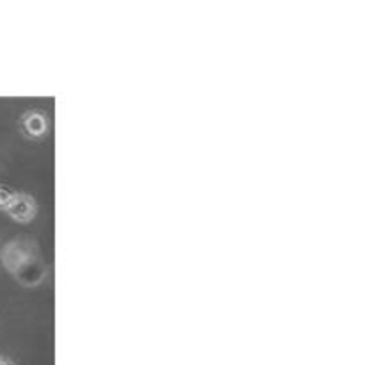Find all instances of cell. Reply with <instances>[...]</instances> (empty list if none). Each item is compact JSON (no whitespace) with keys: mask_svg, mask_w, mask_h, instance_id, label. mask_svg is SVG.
<instances>
[{"mask_svg":"<svg viewBox=\"0 0 365 365\" xmlns=\"http://www.w3.org/2000/svg\"><path fill=\"white\" fill-rule=\"evenodd\" d=\"M0 259H2L4 267L14 274L20 285L36 287L45 278L46 269L39 260L38 250L25 239H14L7 242L0 252Z\"/></svg>","mask_w":365,"mask_h":365,"instance_id":"1","label":"cell"},{"mask_svg":"<svg viewBox=\"0 0 365 365\" xmlns=\"http://www.w3.org/2000/svg\"><path fill=\"white\" fill-rule=\"evenodd\" d=\"M7 216L14 221V223L27 225L38 216V203L27 192H18L16 200H14L13 205L6 210Z\"/></svg>","mask_w":365,"mask_h":365,"instance_id":"2","label":"cell"},{"mask_svg":"<svg viewBox=\"0 0 365 365\" xmlns=\"http://www.w3.org/2000/svg\"><path fill=\"white\" fill-rule=\"evenodd\" d=\"M21 130L29 139H41L48 132V120L39 110H27L20 120Z\"/></svg>","mask_w":365,"mask_h":365,"instance_id":"3","label":"cell"},{"mask_svg":"<svg viewBox=\"0 0 365 365\" xmlns=\"http://www.w3.org/2000/svg\"><path fill=\"white\" fill-rule=\"evenodd\" d=\"M16 196H18V191L0 184V212H6V210L14 203Z\"/></svg>","mask_w":365,"mask_h":365,"instance_id":"4","label":"cell"},{"mask_svg":"<svg viewBox=\"0 0 365 365\" xmlns=\"http://www.w3.org/2000/svg\"><path fill=\"white\" fill-rule=\"evenodd\" d=\"M0 365H13L9 362V360H6V359H2V356H0Z\"/></svg>","mask_w":365,"mask_h":365,"instance_id":"5","label":"cell"}]
</instances>
